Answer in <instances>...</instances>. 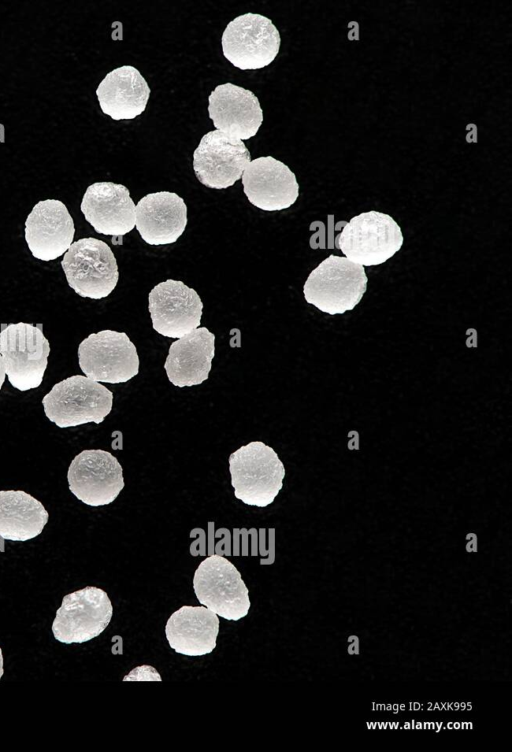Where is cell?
Wrapping results in <instances>:
<instances>
[{
	"mask_svg": "<svg viewBox=\"0 0 512 752\" xmlns=\"http://www.w3.org/2000/svg\"><path fill=\"white\" fill-rule=\"evenodd\" d=\"M135 206L124 185L96 182L86 189L80 209L97 233L115 237L135 227Z\"/></svg>",
	"mask_w": 512,
	"mask_h": 752,
	"instance_id": "cell-17",
	"label": "cell"
},
{
	"mask_svg": "<svg viewBox=\"0 0 512 752\" xmlns=\"http://www.w3.org/2000/svg\"><path fill=\"white\" fill-rule=\"evenodd\" d=\"M4 673L3 669V655H2V649L0 648V679L2 678Z\"/></svg>",
	"mask_w": 512,
	"mask_h": 752,
	"instance_id": "cell-25",
	"label": "cell"
},
{
	"mask_svg": "<svg viewBox=\"0 0 512 752\" xmlns=\"http://www.w3.org/2000/svg\"><path fill=\"white\" fill-rule=\"evenodd\" d=\"M215 355V335L198 327L174 341L164 363L168 380L176 387H191L206 381Z\"/></svg>",
	"mask_w": 512,
	"mask_h": 752,
	"instance_id": "cell-19",
	"label": "cell"
},
{
	"mask_svg": "<svg viewBox=\"0 0 512 752\" xmlns=\"http://www.w3.org/2000/svg\"><path fill=\"white\" fill-rule=\"evenodd\" d=\"M67 480L72 494L93 507L112 503L125 486L118 459L102 449L77 454L69 465Z\"/></svg>",
	"mask_w": 512,
	"mask_h": 752,
	"instance_id": "cell-11",
	"label": "cell"
},
{
	"mask_svg": "<svg viewBox=\"0 0 512 752\" xmlns=\"http://www.w3.org/2000/svg\"><path fill=\"white\" fill-rule=\"evenodd\" d=\"M78 361L86 377L110 384L125 383L139 372L135 345L124 332L102 330L90 334L78 347Z\"/></svg>",
	"mask_w": 512,
	"mask_h": 752,
	"instance_id": "cell-8",
	"label": "cell"
},
{
	"mask_svg": "<svg viewBox=\"0 0 512 752\" xmlns=\"http://www.w3.org/2000/svg\"><path fill=\"white\" fill-rule=\"evenodd\" d=\"M49 514L43 504L21 490L0 491V537L28 541L40 535Z\"/></svg>",
	"mask_w": 512,
	"mask_h": 752,
	"instance_id": "cell-22",
	"label": "cell"
},
{
	"mask_svg": "<svg viewBox=\"0 0 512 752\" xmlns=\"http://www.w3.org/2000/svg\"><path fill=\"white\" fill-rule=\"evenodd\" d=\"M68 285L81 297L102 299L116 287L119 272L111 248L88 237L73 242L61 261Z\"/></svg>",
	"mask_w": 512,
	"mask_h": 752,
	"instance_id": "cell-5",
	"label": "cell"
},
{
	"mask_svg": "<svg viewBox=\"0 0 512 752\" xmlns=\"http://www.w3.org/2000/svg\"><path fill=\"white\" fill-rule=\"evenodd\" d=\"M218 616L205 606L185 605L167 620L165 635L169 646L186 656H204L216 647Z\"/></svg>",
	"mask_w": 512,
	"mask_h": 752,
	"instance_id": "cell-20",
	"label": "cell"
},
{
	"mask_svg": "<svg viewBox=\"0 0 512 752\" xmlns=\"http://www.w3.org/2000/svg\"><path fill=\"white\" fill-rule=\"evenodd\" d=\"M5 376H6L5 365H4L3 358H2V356L0 354V390L2 388V385H3L4 381H5Z\"/></svg>",
	"mask_w": 512,
	"mask_h": 752,
	"instance_id": "cell-24",
	"label": "cell"
},
{
	"mask_svg": "<svg viewBox=\"0 0 512 752\" xmlns=\"http://www.w3.org/2000/svg\"><path fill=\"white\" fill-rule=\"evenodd\" d=\"M150 88L138 69L130 65L109 72L96 95L102 112L113 120H132L146 108Z\"/></svg>",
	"mask_w": 512,
	"mask_h": 752,
	"instance_id": "cell-21",
	"label": "cell"
},
{
	"mask_svg": "<svg viewBox=\"0 0 512 752\" xmlns=\"http://www.w3.org/2000/svg\"><path fill=\"white\" fill-rule=\"evenodd\" d=\"M208 101L209 117L216 130L242 141L257 134L263 111L252 91L224 83L215 87Z\"/></svg>",
	"mask_w": 512,
	"mask_h": 752,
	"instance_id": "cell-16",
	"label": "cell"
},
{
	"mask_svg": "<svg viewBox=\"0 0 512 752\" xmlns=\"http://www.w3.org/2000/svg\"><path fill=\"white\" fill-rule=\"evenodd\" d=\"M113 614L107 593L87 586L63 597L52 623L54 638L65 644L84 643L99 636Z\"/></svg>",
	"mask_w": 512,
	"mask_h": 752,
	"instance_id": "cell-10",
	"label": "cell"
},
{
	"mask_svg": "<svg viewBox=\"0 0 512 752\" xmlns=\"http://www.w3.org/2000/svg\"><path fill=\"white\" fill-rule=\"evenodd\" d=\"M186 225L187 206L174 192L147 194L135 206V227L149 245L175 243Z\"/></svg>",
	"mask_w": 512,
	"mask_h": 752,
	"instance_id": "cell-18",
	"label": "cell"
},
{
	"mask_svg": "<svg viewBox=\"0 0 512 752\" xmlns=\"http://www.w3.org/2000/svg\"><path fill=\"white\" fill-rule=\"evenodd\" d=\"M241 179L249 202L264 211L287 209L299 196L295 174L286 164L272 156H262L250 161Z\"/></svg>",
	"mask_w": 512,
	"mask_h": 752,
	"instance_id": "cell-14",
	"label": "cell"
},
{
	"mask_svg": "<svg viewBox=\"0 0 512 752\" xmlns=\"http://www.w3.org/2000/svg\"><path fill=\"white\" fill-rule=\"evenodd\" d=\"M398 223L379 211L360 213L350 219L337 237V247L350 261L377 266L390 259L403 245Z\"/></svg>",
	"mask_w": 512,
	"mask_h": 752,
	"instance_id": "cell-4",
	"label": "cell"
},
{
	"mask_svg": "<svg viewBox=\"0 0 512 752\" xmlns=\"http://www.w3.org/2000/svg\"><path fill=\"white\" fill-rule=\"evenodd\" d=\"M50 345L41 329L24 322L0 332V354L10 384L19 391L40 386L47 368Z\"/></svg>",
	"mask_w": 512,
	"mask_h": 752,
	"instance_id": "cell-7",
	"label": "cell"
},
{
	"mask_svg": "<svg viewBox=\"0 0 512 752\" xmlns=\"http://www.w3.org/2000/svg\"><path fill=\"white\" fill-rule=\"evenodd\" d=\"M124 681H162L158 671L150 665H141L134 668L123 678Z\"/></svg>",
	"mask_w": 512,
	"mask_h": 752,
	"instance_id": "cell-23",
	"label": "cell"
},
{
	"mask_svg": "<svg viewBox=\"0 0 512 752\" xmlns=\"http://www.w3.org/2000/svg\"><path fill=\"white\" fill-rule=\"evenodd\" d=\"M194 593L203 606L226 620L237 621L248 614V589L238 569L225 557L205 558L194 572Z\"/></svg>",
	"mask_w": 512,
	"mask_h": 752,
	"instance_id": "cell-6",
	"label": "cell"
},
{
	"mask_svg": "<svg viewBox=\"0 0 512 752\" xmlns=\"http://www.w3.org/2000/svg\"><path fill=\"white\" fill-rule=\"evenodd\" d=\"M228 464L234 496L244 504L267 507L283 487L284 465L275 450L261 441L238 448Z\"/></svg>",
	"mask_w": 512,
	"mask_h": 752,
	"instance_id": "cell-1",
	"label": "cell"
},
{
	"mask_svg": "<svg viewBox=\"0 0 512 752\" xmlns=\"http://www.w3.org/2000/svg\"><path fill=\"white\" fill-rule=\"evenodd\" d=\"M148 310L157 333L181 338L200 326L203 303L196 290L168 279L149 292Z\"/></svg>",
	"mask_w": 512,
	"mask_h": 752,
	"instance_id": "cell-13",
	"label": "cell"
},
{
	"mask_svg": "<svg viewBox=\"0 0 512 752\" xmlns=\"http://www.w3.org/2000/svg\"><path fill=\"white\" fill-rule=\"evenodd\" d=\"M224 57L241 70H256L271 64L281 44L272 21L256 13H246L230 21L222 39Z\"/></svg>",
	"mask_w": 512,
	"mask_h": 752,
	"instance_id": "cell-9",
	"label": "cell"
},
{
	"mask_svg": "<svg viewBox=\"0 0 512 752\" xmlns=\"http://www.w3.org/2000/svg\"><path fill=\"white\" fill-rule=\"evenodd\" d=\"M251 160L244 142L218 130L202 136L193 153V169L206 187L225 189L241 179Z\"/></svg>",
	"mask_w": 512,
	"mask_h": 752,
	"instance_id": "cell-12",
	"label": "cell"
},
{
	"mask_svg": "<svg viewBox=\"0 0 512 752\" xmlns=\"http://www.w3.org/2000/svg\"><path fill=\"white\" fill-rule=\"evenodd\" d=\"M112 404L113 393L108 388L82 375L58 382L42 399L46 417L59 428L100 424Z\"/></svg>",
	"mask_w": 512,
	"mask_h": 752,
	"instance_id": "cell-3",
	"label": "cell"
},
{
	"mask_svg": "<svg viewBox=\"0 0 512 752\" xmlns=\"http://www.w3.org/2000/svg\"><path fill=\"white\" fill-rule=\"evenodd\" d=\"M367 282L364 266L331 254L309 274L303 294L307 303L326 314H344L361 301Z\"/></svg>",
	"mask_w": 512,
	"mask_h": 752,
	"instance_id": "cell-2",
	"label": "cell"
},
{
	"mask_svg": "<svg viewBox=\"0 0 512 752\" xmlns=\"http://www.w3.org/2000/svg\"><path fill=\"white\" fill-rule=\"evenodd\" d=\"M25 240L32 255L42 261L62 256L73 243V219L60 200L39 201L25 221Z\"/></svg>",
	"mask_w": 512,
	"mask_h": 752,
	"instance_id": "cell-15",
	"label": "cell"
}]
</instances>
